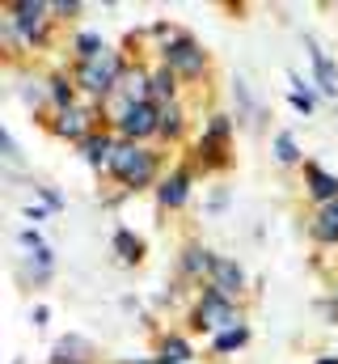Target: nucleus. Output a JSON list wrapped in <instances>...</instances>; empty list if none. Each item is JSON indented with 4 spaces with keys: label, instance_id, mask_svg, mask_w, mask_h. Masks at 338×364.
Masks as SVG:
<instances>
[{
    "label": "nucleus",
    "instance_id": "obj_25",
    "mask_svg": "<svg viewBox=\"0 0 338 364\" xmlns=\"http://www.w3.org/2000/svg\"><path fill=\"white\" fill-rule=\"evenodd\" d=\"M0 149H4V161H13V166L21 161V153H17V144H13V136H9V132L0 136Z\"/></svg>",
    "mask_w": 338,
    "mask_h": 364
},
{
    "label": "nucleus",
    "instance_id": "obj_26",
    "mask_svg": "<svg viewBox=\"0 0 338 364\" xmlns=\"http://www.w3.org/2000/svg\"><path fill=\"white\" fill-rule=\"evenodd\" d=\"M51 13H60V17H72V13H81V4H77V0H60V4H51Z\"/></svg>",
    "mask_w": 338,
    "mask_h": 364
},
{
    "label": "nucleus",
    "instance_id": "obj_29",
    "mask_svg": "<svg viewBox=\"0 0 338 364\" xmlns=\"http://www.w3.org/2000/svg\"><path fill=\"white\" fill-rule=\"evenodd\" d=\"M317 364H338V356H322V360H317Z\"/></svg>",
    "mask_w": 338,
    "mask_h": 364
},
{
    "label": "nucleus",
    "instance_id": "obj_18",
    "mask_svg": "<svg viewBox=\"0 0 338 364\" xmlns=\"http://www.w3.org/2000/svg\"><path fill=\"white\" fill-rule=\"evenodd\" d=\"M207 267H212V250H203V246H186V250H182V275L203 279Z\"/></svg>",
    "mask_w": 338,
    "mask_h": 364
},
{
    "label": "nucleus",
    "instance_id": "obj_8",
    "mask_svg": "<svg viewBox=\"0 0 338 364\" xmlns=\"http://www.w3.org/2000/svg\"><path fill=\"white\" fill-rule=\"evenodd\" d=\"M207 288H216V292H224L229 301H237V296L246 292V272H241L233 259L212 255V267H207Z\"/></svg>",
    "mask_w": 338,
    "mask_h": 364
},
{
    "label": "nucleus",
    "instance_id": "obj_3",
    "mask_svg": "<svg viewBox=\"0 0 338 364\" xmlns=\"http://www.w3.org/2000/svg\"><path fill=\"white\" fill-rule=\"evenodd\" d=\"M110 174L123 182L127 191H144V186H153V182H157V174H161V157H157L153 149H144V144L119 140L114 161H110Z\"/></svg>",
    "mask_w": 338,
    "mask_h": 364
},
{
    "label": "nucleus",
    "instance_id": "obj_19",
    "mask_svg": "<svg viewBox=\"0 0 338 364\" xmlns=\"http://www.w3.org/2000/svg\"><path fill=\"white\" fill-rule=\"evenodd\" d=\"M72 47H77V64H89V60H97V55L106 51V43H102V34H93V30H81Z\"/></svg>",
    "mask_w": 338,
    "mask_h": 364
},
{
    "label": "nucleus",
    "instance_id": "obj_17",
    "mask_svg": "<svg viewBox=\"0 0 338 364\" xmlns=\"http://www.w3.org/2000/svg\"><path fill=\"white\" fill-rule=\"evenodd\" d=\"M190 343L186 339H178V335H165L161 339V348H157V364H190Z\"/></svg>",
    "mask_w": 338,
    "mask_h": 364
},
{
    "label": "nucleus",
    "instance_id": "obj_10",
    "mask_svg": "<svg viewBox=\"0 0 338 364\" xmlns=\"http://www.w3.org/2000/svg\"><path fill=\"white\" fill-rule=\"evenodd\" d=\"M305 47H309V60H313V73H317L322 93H326V97H338V68H334V60L317 47V38H305Z\"/></svg>",
    "mask_w": 338,
    "mask_h": 364
},
{
    "label": "nucleus",
    "instance_id": "obj_6",
    "mask_svg": "<svg viewBox=\"0 0 338 364\" xmlns=\"http://www.w3.org/2000/svg\"><path fill=\"white\" fill-rule=\"evenodd\" d=\"M97 114H102V102H77V106H68V110H55L51 132H55L60 140L84 144V140L97 132Z\"/></svg>",
    "mask_w": 338,
    "mask_h": 364
},
{
    "label": "nucleus",
    "instance_id": "obj_5",
    "mask_svg": "<svg viewBox=\"0 0 338 364\" xmlns=\"http://www.w3.org/2000/svg\"><path fill=\"white\" fill-rule=\"evenodd\" d=\"M161 64H165L178 81H182V77L195 81V77L207 73V51H203L190 34H178V38H169L165 47H161Z\"/></svg>",
    "mask_w": 338,
    "mask_h": 364
},
{
    "label": "nucleus",
    "instance_id": "obj_13",
    "mask_svg": "<svg viewBox=\"0 0 338 364\" xmlns=\"http://www.w3.org/2000/svg\"><path fill=\"white\" fill-rule=\"evenodd\" d=\"M114 149H119V140H114V136H106V132H93V136L81 144L84 161H89L93 170H110V161H114Z\"/></svg>",
    "mask_w": 338,
    "mask_h": 364
},
{
    "label": "nucleus",
    "instance_id": "obj_22",
    "mask_svg": "<svg viewBox=\"0 0 338 364\" xmlns=\"http://www.w3.org/2000/svg\"><path fill=\"white\" fill-rule=\"evenodd\" d=\"M246 339H250V331H246V326H233V331H220V335L212 339V348H216V352H237V348H246Z\"/></svg>",
    "mask_w": 338,
    "mask_h": 364
},
{
    "label": "nucleus",
    "instance_id": "obj_20",
    "mask_svg": "<svg viewBox=\"0 0 338 364\" xmlns=\"http://www.w3.org/2000/svg\"><path fill=\"white\" fill-rule=\"evenodd\" d=\"M114 250H119V259H123V263H140V259H144V242H140V237H131L127 229H119V233H114Z\"/></svg>",
    "mask_w": 338,
    "mask_h": 364
},
{
    "label": "nucleus",
    "instance_id": "obj_7",
    "mask_svg": "<svg viewBox=\"0 0 338 364\" xmlns=\"http://www.w3.org/2000/svg\"><path fill=\"white\" fill-rule=\"evenodd\" d=\"M119 127V140H131V144H144L148 136L161 132V110L153 102H140V106H127V114L114 123Z\"/></svg>",
    "mask_w": 338,
    "mask_h": 364
},
{
    "label": "nucleus",
    "instance_id": "obj_4",
    "mask_svg": "<svg viewBox=\"0 0 338 364\" xmlns=\"http://www.w3.org/2000/svg\"><path fill=\"white\" fill-rule=\"evenodd\" d=\"M190 326H195V331H212V335H220V331H233V326H246V322H241V309H237L224 292L203 288V296L195 301Z\"/></svg>",
    "mask_w": 338,
    "mask_h": 364
},
{
    "label": "nucleus",
    "instance_id": "obj_2",
    "mask_svg": "<svg viewBox=\"0 0 338 364\" xmlns=\"http://www.w3.org/2000/svg\"><path fill=\"white\" fill-rule=\"evenodd\" d=\"M123 73H127V60L119 55V51H102L97 60H89V64H77L72 68V81L89 93V102H110L114 90H119V81H123Z\"/></svg>",
    "mask_w": 338,
    "mask_h": 364
},
{
    "label": "nucleus",
    "instance_id": "obj_14",
    "mask_svg": "<svg viewBox=\"0 0 338 364\" xmlns=\"http://www.w3.org/2000/svg\"><path fill=\"white\" fill-rule=\"evenodd\" d=\"M186 195H190V170H186V166H178V170L157 186V199H161V208H182V203H186Z\"/></svg>",
    "mask_w": 338,
    "mask_h": 364
},
{
    "label": "nucleus",
    "instance_id": "obj_23",
    "mask_svg": "<svg viewBox=\"0 0 338 364\" xmlns=\"http://www.w3.org/2000/svg\"><path fill=\"white\" fill-rule=\"evenodd\" d=\"M182 119H186V114H182V106H178V102L165 106V110H161V132H157V136H165V140L182 136Z\"/></svg>",
    "mask_w": 338,
    "mask_h": 364
},
{
    "label": "nucleus",
    "instance_id": "obj_9",
    "mask_svg": "<svg viewBox=\"0 0 338 364\" xmlns=\"http://www.w3.org/2000/svg\"><path fill=\"white\" fill-rule=\"evenodd\" d=\"M305 191H309V199H313L317 208H326V203L338 199V174L322 170L317 161H309V166H305Z\"/></svg>",
    "mask_w": 338,
    "mask_h": 364
},
{
    "label": "nucleus",
    "instance_id": "obj_27",
    "mask_svg": "<svg viewBox=\"0 0 338 364\" xmlns=\"http://www.w3.org/2000/svg\"><path fill=\"white\" fill-rule=\"evenodd\" d=\"M38 195H43V199H47V208H64V199H60V195H55V191H51V186H38Z\"/></svg>",
    "mask_w": 338,
    "mask_h": 364
},
{
    "label": "nucleus",
    "instance_id": "obj_1",
    "mask_svg": "<svg viewBox=\"0 0 338 364\" xmlns=\"http://www.w3.org/2000/svg\"><path fill=\"white\" fill-rule=\"evenodd\" d=\"M51 4L43 0H17L4 9V43L17 47V43H30V47H47V26H51Z\"/></svg>",
    "mask_w": 338,
    "mask_h": 364
},
{
    "label": "nucleus",
    "instance_id": "obj_24",
    "mask_svg": "<svg viewBox=\"0 0 338 364\" xmlns=\"http://www.w3.org/2000/svg\"><path fill=\"white\" fill-rule=\"evenodd\" d=\"M17 242H21L30 255H34V250H43V237H38V229H21V233H17Z\"/></svg>",
    "mask_w": 338,
    "mask_h": 364
},
{
    "label": "nucleus",
    "instance_id": "obj_12",
    "mask_svg": "<svg viewBox=\"0 0 338 364\" xmlns=\"http://www.w3.org/2000/svg\"><path fill=\"white\" fill-rule=\"evenodd\" d=\"M309 237L322 242V246H338V199L313 212V220H309Z\"/></svg>",
    "mask_w": 338,
    "mask_h": 364
},
{
    "label": "nucleus",
    "instance_id": "obj_21",
    "mask_svg": "<svg viewBox=\"0 0 338 364\" xmlns=\"http://www.w3.org/2000/svg\"><path fill=\"white\" fill-rule=\"evenodd\" d=\"M275 161L279 166H296L300 161V149H296V136L292 132H279L275 136Z\"/></svg>",
    "mask_w": 338,
    "mask_h": 364
},
{
    "label": "nucleus",
    "instance_id": "obj_28",
    "mask_svg": "<svg viewBox=\"0 0 338 364\" xmlns=\"http://www.w3.org/2000/svg\"><path fill=\"white\" fill-rule=\"evenodd\" d=\"M26 220H47V208H26Z\"/></svg>",
    "mask_w": 338,
    "mask_h": 364
},
{
    "label": "nucleus",
    "instance_id": "obj_16",
    "mask_svg": "<svg viewBox=\"0 0 338 364\" xmlns=\"http://www.w3.org/2000/svg\"><path fill=\"white\" fill-rule=\"evenodd\" d=\"M47 97L55 102V110H68V106H77V81H72L68 73H55V77L47 81Z\"/></svg>",
    "mask_w": 338,
    "mask_h": 364
},
{
    "label": "nucleus",
    "instance_id": "obj_11",
    "mask_svg": "<svg viewBox=\"0 0 338 364\" xmlns=\"http://www.w3.org/2000/svg\"><path fill=\"white\" fill-rule=\"evenodd\" d=\"M97 356V348L89 343V339H81V335H64L55 348H51V360L55 364H89Z\"/></svg>",
    "mask_w": 338,
    "mask_h": 364
},
{
    "label": "nucleus",
    "instance_id": "obj_15",
    "mask_svg": "<svg viewBox=\"0 0 338 364\" xmlns=\"http://www.w3.org/2000/svg\"><path fill=\"white\" fill-rule=\"evenodd\" d=\"M148 102H153L157 110H165V106H173V102H178V77L169 73L165 64H161V68H153V85H148Z\"/></svg>",
    "mask_w": 338,
    "mask_h": 364
}]
</instances>
